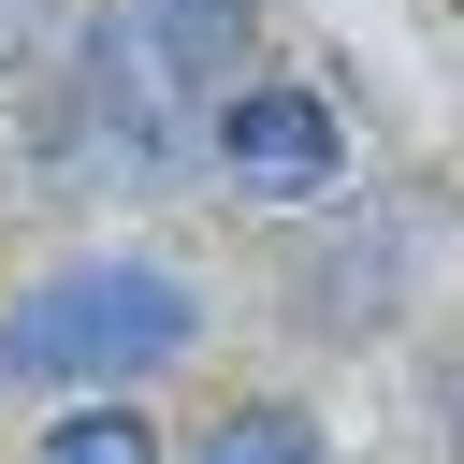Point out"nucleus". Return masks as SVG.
<instances>
[{
	"label": "nucleus",
	"instance_id": "1",
	"mask_svg": "<svg viewBox=\"0 0 464 464\" xmlns=\"http://www.w3.org/2000/svg\"><path fill=\"white\" fill-rule=\"evenodd\" d=\"M188 348H203V290L174 261H145V246H102V261L0 304V392H58V377L116 392V377H160Z\"/></svg>",
	"mask_w": 464,
	"mask_h": 464
},
{
	"label": "nucleus",
	"instance_id": "2",
	"mask_svg": "<svg viewBox=\"0 0 464 464\" xmlns=\"http://www.w3.org/2000/svg\"><path fill=\"white\" fill-rule=\"evenodd\" d=\"M203 116H218V102H188V87L145 58L130 0H102V14L72 29L58 102H44V174H58V188H174V174L203 160Z\"/></svg>",
	"mask_w": 464,
	"mask_h": 464
},
{
	"label": "nucleus",
	"instance_id": "3",
	"mask_svg": "<svg viewBox=\"0 0 464 464\" xmlns=\"http://www.w3.org/2000/svg\"><path fill=\"white\" fill-rule=\"evenodd\" d=\"M203 160H218L232 188L304 203V188H334V174H348V116H334L319 87H232V102L203 116Z\"/></svg>",
	"mask_w": 464,
	"mask_h": 464
},
{
	"label": "nucleus",
	"instance_id": "4",
	"mask_svg": "<svg viewBox=\"0 0 464 464\" xmlns=\"http://www.w3.org/2000/svg\"><path fill=\"white\" fill-rule=\"evenodd\" d=\"M406 261H420V218H406V203H362L348 232L304 246V319H319V334H334V319L377 334V319L406 304Z\"/></svg>",
	"mask_w": 464,
	"mask_h": 464
},
{
	"label": "nucleus",
	"instance_id": "5",
	"mask_svg": "<svg viewBox=\"0 0 464 464\" xmlns=\"http://www.w3.org/2000/svg\"><path fill=\"white\" fill-rule=\"evenodd\" d=\"M145 58L188 87V102H232L246 87V44H261V0H130Z\"/></svg>",
	"mask_w": 464,
	"mask_h": 464
},
{
	"label": "nucleus",
	"instance_id": "6",
	"mask_svg": "<svg viewBox=\"0 0 464 464\" xmlns=\"http://www.w3.org/2000/svg\"><path fill=\"white\" fill-rule=\"evenodd\" d=\"M203 464H319V420L304 406H218Z\"/></svg>",
	"mask_w": 464,
	"mask_h": 464
},
{
	"label": "nucleus",
	"instance_id": "7",
	"mask_svg": "<svg viewBox=\"0 0 464 464\" xmlns=\"http://www.w3.org/2000/svg\"><path fill=\"white\" fill-rule=\"evenodd\" d=\"M44 464H160V435H145V420L102 392V406H72V420L44 435Z\"/></svg>",
	"mask_w": 464,
	"mask_h": 464
},
{
	"label": "nucleus",
	"instance_id": "8",
	"mask_svg": "<svg viewBox=\"0 0 464 464\" xmlns=\"http://www.w3.org/2000/svg\"><path fill=\"white\" fill-rule=\"evenodd\" d=\"M44 29H58V0H0V72H14V58L44 44Z\"/></svg>",
	"mask_w": 464,
	"mask_h": 464
}]
</instances>
